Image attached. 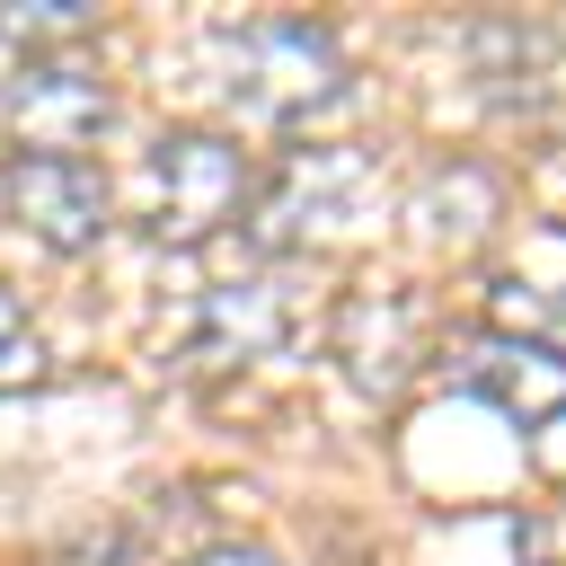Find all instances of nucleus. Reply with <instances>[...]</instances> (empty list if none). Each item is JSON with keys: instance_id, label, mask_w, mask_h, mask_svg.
Wrapping results in <instances>:
<instances>
[{"instance_id": "f257e3e1", "label": "nucleus", "mask_w": 566, "mask_h": 566, "mask_svg": "<svg viewBox=\"0 0 566 566\" xmlns=\"http://www.w3.org/2000/svg\"><path fill=\"white\" fill-rule=\"evenodd\" d=\"M221 88L265 124H310L345 97V53L310 18H248L239 35H221Z\"/></svg>"}, {"instance_id": "f03ea898", "label": "nucleus", "mask_w": 566, "mask_h": 566, "mask_svg": "<svg viewBox=\"0 0 566 566\" xmlns=\"http://www.w3.org/2000/svg\"><path fill=\"white\" fill-rule=\"evenodd\" d=\"M239 203H248V159H239L221 133H168V142L150 150V168H142V195H133L142 230L168 239V248L239 221Z\"/></svg>"}, {"instance_id": "7ed1b4c3", "label": "nucleus", "mask_w": 566, "mask_h": 566, "mask_svg": "<svg viewBox=\"0 0 566 566\" xmlns=\"http://www.w3.org/2000/svg\"><path fill=\"white\" fill-rule=\"evenodd\" d=\"M0 203L44 239V248H97V230L115 221V195H106V168L80 159V150H18L0 168Z\"/></svg>"}, {"instance_id": "20e7f679", "label": "nucleus", "mask_w": 566, "mask_h": 566, "mask_svg": "<svg viewBox=\"0 0 566 566\" xmlns=\"http://www.w3.org/2000/svg\"><path fill=\"white\" fill-rule=\"evenodd\" d=\"M106 115H115V97L80 62L35 53L18 80H0V142H18V150H80L88 133H106Z\"/></svg>"}, {"instance_id": "39448f33", "label": "nucleus", "mask_w": 566, "mask_h": 566, "mask_svg": "<svg viewBox=\"0 0 566 566\" xmlns=\"http://www.w3.org/2000/svg\"><path fill=\"white\" fill-rule=\"evenodd\" d=\"M442 371L469 398H486L495 416H513L522 433H539V424L566 416V354L539 345V336H469V345H451Z\"/></svg>"}, {"instance_id": "423d86ee", "label": "nucleus", "mask_w": 566, "mask_h": 566, "mask_svg": "<svg viewBox=\"0 0 566 566\" xmlns=\"http://www.w3.org/2000/svg\"><path fill=\"white\" fill-rule=\"evenodd\" d=\"M301 336V283L292 274H239V283H212L203 310H195V363L203 371H230V363H265Z\"/></svg>"}, {"instance_id": "0eeeda50", "label": "nucleus", "mask_w": 566, "mask_h": 566, "mask_svg": "<svg viewBox=\"0 0 566 566\" xmlns=\"http://www.w3.org/2000/svg\"><path fill=\"white\" fill-rule=\"evenodd\" d=\"M416 354H424L416 310H407L398 292H354V310H345V380H354L363 398H389V389L416 371Z\"/></svg>"}, {"instance_id": "6e6552de", "label": "nucleus", "mask_w": 566, "mask_h": 566, "mask_svg": "<svg viewBox=\"0 0 566 566\" xmlns=\"http://www.w3.org/2000/svg\"><path fill=\"white\" fill-rule=\"evenodd\" d=\"M363 203V159H327V150H301L283 177H274V203H265V239H301V230H336L345 212Z\"/></svg>"}, {"instance_id": "1a4fd4ad", "label": "nucleus", "mask_w": 566, "mask_h": 566, "mask_svg": "<svg viewBox=\"0 0 566 566\" xmlns=\"http://www.w3.org/2000/svg\"><path fill=\"white\" fill-rule=\"evenodd\" d=\"M486 221H495V177L486 168H442L416 195V239H433V248H451V239H469Z\"/></svg>"}, {"instance_id": "9d476101", "label": "nucleus", "mask_w": 566, "mask_h": 566, "mask_svg": "<svg viewBox=\"0 0 566 566\" xmlns=\"http://www.w3.org/2000/svg\"><path fill=\"white\" fill-rule=\"evenodd\" d=\"M97 9H80V0H0V44H62Z\"/></svg>"}, {"instance_id": "9b49d317", "label": "nucleus", "mask_w": 566, "mask_h": 566, "mask_svg": "<svg viewBox=\"0 0 566 566\" xmlns=\"http://www.w3.org/2000/svg\"><path fill=\"white\" fill-rule=\"evenodd\" d=\"M195 566H283V557H265V548H212V557H195Z\"/></svg>"}, {"instance_id": "f8f14e48", "label": "nucleus", "mask_w": 566, "mask_h": 566, "mask_svg": "<svg viewBox=\"0 0 566 566\" xmlns=\"http://www.w3.org/2000/svg\"><path fill=\"white\" fill-rule=\"evenodd\" d=\"M548 327H557V354H566V292H557V310H548Z\"/></svg>"}]
</instances>
